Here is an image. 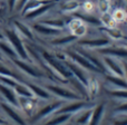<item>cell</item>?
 Instances as JSON below:
<instances>
[{
    "label": "cell",
    "instance_id": "obj_25",
    "mask_svg": "<svg viewBox=\"0 0 127 125\" xmlns=\"http://www.w3.org/2000/svg\"><path fill=\"white\" fill-rule=\"evenodd\" d=\"M77 36L76 35H70V36H67V37H63V38H59V39H55L53 40V45H56V46H64V45H67V44H70V42H75L77 40Z\"/></svg>",
    "mask_w": 127,
    "mask_h": 125
},
{
    "label": "cell",
    "instance_id": "obj_9",
    "mask_svg": "<svg viewBox=\"0 0 127 125\" xmlns=\"http://www.w3.org/2000/svg\"><path fill=\"white\" fill-rule=\"evenodd\" d=\"M62 105H63V102H56V103H54V104H50V105H47V106H45V107H42L41 110L35 115L33 121H39V120L48 116V115L51 114L53 112L57 111Z\"/></svg>",
    "mask_w": 127,
    "mask_h": 125
},
{
    "label": "cell",
    "instance_id": "obj_15",
    "mask_svg": "<svg viewBox=\"0 0 127 125\" xmlns=\"http://www.w3.org/2000/svg\"><path fill=\"white\" fill-rule=\"evenodd\" d=\"M66 66L69 68V70L72 73V75H75V76L77 77V79H78V81L80 82L83 85L88 86V83H89V82H88V79H87V77H86L85 73H83V70H80L76 65L70 64V63H67V65H66Z\"/></svg>",
    "mask_w": 127,
    "mask_h": 125
},
{
    "label": "cell",
    "instance_id": "obj_38",
    "mask_svg": "<svg viewBox=\"0 0 127 125\" xmlns=\"http://www.w3.org/2000/svg\"><path fill=\"white\" fill-rule=\"evenodd\" d=\"M113 125H127V119H125V120H119V121H115Z\"/></svg>",
    "mask_w": 127,
    "mask_h": 125
},
{
    "label": "cell",
    "instance_id": "obj_44",
    "mask_svg": "<svg viewBox=\"0 0 127 125\" xmlns=\"http://www.w3.org/2000/svg\"><path fill=\"white\" fill-rule=\"evenodd\" d=\"M126 21H127V19H126Z\"/></svg>",
    "mask_w": 127,
    "mask_h": 125
},
{
    "label": "cell",
    "instance_id": "obj_10",
    "mask_svg": "<svg viewBox=\"0 0 127 125\" xmlns=\"http://www.w3.org/2000/svg\"><path fill=\"white\" fill-rule=\"evenodd\" d=\"M58 0H28L26 2V4L24 6V8L21 9V15L25 16L27 12L31 10H35L36 8L42 6V4H47V3H53V2H56Z\"/></svg>",
    "mask_w": 127,
    "mask_h": 125
},
{
    "label": "cell",
    "instance_id": "obj_21",
    "mask_svg": "<svg viewBox=\"0 0 127 125\" xmlns=\"http://www.w3.org/2000/svg\"><path fill=\"white\" fill-rule=\"evenodd\" d=\"M100 53L116 57H127V49L125 48H103L100 49Z\"/></svg>",
    "mask_w": 127,
    "mask_h": 125
},
{
    "label": "cell",
    "instance_id": "obj_36",
    "mask_svg": "<svg viewBox=\"0 0 127 125\" xmlns=\"http://www.w3.org/2000/svg\"><path fill=\"white\" fill-rule=\"evenodd\" d=\"M114 112L115 113H127V103L123 104V105H121V106H118Z\"/></svg>",
    "mask_w": 127,
    "mask_h": 125
},
{
    "label": "cell",
    "instance_id": "obj_6",
    "mask_svg": "<svg viewBox=\"0 0 127 125\" xmlns=\"http://www.w3.org/2000/svg\"><path fill=\"white\" fill-rule=\"evenodd\" d=\"M68 56H69L70 58H71L72 60H75L77 64H79V65L81 66V67L84 68H87V69L92 70V72H96V73H103L100 69H98V68L96 67V66H94L90 62H88L87 59H86L84 56L79 55V54L77 53H71V51H69L68 53Z\"/></svg>",
    "mask_w": 127,
    "mask_h": 125
},
{
    "label": "cell",
    "instance_id": "obj_8",
    "mask_svg": "<svg viewBox=\"0 0 127 125\" xmlns=\"http://www.w3.org/2000/svg\"><path fill=\"white\" fill-rule=\"evenodd\" d=\"M12 63L15 64L17 67H19L20 69L22 70V72H25L26 74L30 75V76L32 77H36V78H39V77H41V73L37 72V70L35 69L33 67H31L30 65H29L28 63L24 62V60L21 59H18V58H16V59H12Z\"/></svg>",
    "mask_w": 127,
    "mask_h": 125
},
{
    "label": "cell",
    "instance_id": "obj_19",
    "mask_svg": "<svg viewBox=\"0 0 127 125\" xmlns=\"http://www.w3.org/2000/svg\"><path fill=\"white\" fill-rule=\"evenodd\" d=\"M0 51H1L2 54H4L6 56H8L11 60L18 58V55L16 54V51L13 50L12 47L10 46V44L4 42V40H1V42H0Z\"/></svg>",
    "mask_w": 127,
    "mask_h": 125
},
{
    "label": "cell",
    "instance_id": "obj_24",
    "mask_svg": "<svg viewBox=\"0 0 127 125\" xmlns=\"http://www.w3.org/2000/svg\"><path fill=\"white\" fill-rule=\"evenodd\" d=\"M70 117V114H57V116L51 119L50 121L46 122L44 125H62L67 122Z\"/></svg>",
    "mask_w": 127,
    "mask_h": 125
},
{
    "label": "cell",
    "instance_id": "obj_14",
    "mask_svg": "<svg viewBox=\"0 0 127 125\" xmlns=\"http://www.w3.org/2000/svg\"><path fill=\"white\" fill-rule=\"evenodd\" d=\"M32 28H33V30H36L37 33L41 34V35H47V36H55L60 33L59 29L51 28V27L42 25V24H35L32 26Z\"/></svg>",
    "mask_w": 127,
    "mask_h": 125
},
{
    "label": "cell",
    "instance_id": "obj_5",
    "mask_svg": "<svg viewBox=\"0 0 127 125\" xmlns=\"http://www.w3.org/2000/svg\"><path fill=\"white\" fill-rule=\"evenodd\" d=\"M0 94L4 97L8 104H10L13 107H19V101H18V97L12 88L0 84Z\"/></svg>",
    "mask_w": 127,
    "mask_h": 125
},
{
    "label": "cell",
    "instance_id": "obj_18",
    "mask_svg": "<svg viewBox=\"0 0 127 125\" xmlns=\"http://www.w3.org/2000/svg\"><path fill=\"white\" fill-rule=\"evenodd\" d=\"M13 25H15L16 29H17V30L19 31V33L21 34L24 37L28 38V39L33 40V35H32V33H31V29L29 28L28 26H26L24 22L18 21V20H16V21L13 22Z\"/></svg>",
    "mask_w": 127,
    "mask_h": 125
},
{
    "label": "cell",
    "instance_id": "obj_16",
    "mask_svg": "<svg viewBox=\"0 0 127 125\" xmlns=\"http://www.w3.org/2000/svg\"><path fill=\"white\" fill-rule=\"evenodd\" d=\"M69 27H70V29L74 31V35H76L77 37L83 36L84 34L86 33V27H85V25H84L83 20H80V19L71 20L69 24Z\"/></svg>",
    "mask_w": 127,
    "mask_h": 125
},
{
    "label": "cell",
    "instance_id": "obj_20",
    "mask_svg": "<svg viewBox=\"0 0 127 125\" xmlns=\"http://www.w3.org/2000/svg\"><path fill=\"white\" fill-rule=\"evenodd\" d=\"M104 60H105L106 65L108 66V68H109V69L112 70L115 75H116V76H119V77L124 76V74H125V73H124V69L118 65V64L115 63V60L110 59V58H108V57L104 58Z\"/></svg>",
    "mask_w": 127,
    "mask_h": 125
},
{
    "label": "cell",
    "instance_id": "obj_39",
    "mask_svg": "<svg viewBox=\"0 0 127 125\" xmlns=\"http://www.w3.org/2000/svg\"><path fill=\"white\" fill-rule=\"evenodd\" d=\"M0 125H8L7 121L3 119V117H1V115H0Z\"/></svg>",
    "mask_w": 127,
    "mask_h": 125
},
{
    "label": "cell",
    "instance_id": "obj_37",
    "mask_svg": "<svg viewBox=\"0 0 127 125\" xmlns=\"http://www.w3.org/2000/svg\"><path fill=\"white\" fill-rule=\"evenodd\" d=\"M17 1H18V0H7V3H8L9 11H13V9H15Z\"/></svg>",
    "mask_w": 127,
    "mask_h": 125
},
{
    "label": "cell",
    "instance_id": "obj_7",
    "mask_svg": "<svg viewBox=\"0 0 127 125\" xmlns=\"http://www.w3.org/2000/svg\"><path fill=\"white\" fill-rule=\"evenodd\" d=\"M88 104L86 102H75L72 104H69V105L65 106V107L60 108V110H57V114H71V113H75V112H79L81 111L83 108H86L88 107Z\"/></svg>",
    "mask_w": 127,
    "mask_h": 125
},
{
    "label": "cell",
    "instance_id": "obj_12",
    "mask_svg": "<svg viewBox=\"0 0 127 125\" xmlns=\"http://www.w3.org/2000/svg\"><path fill=\"white\" fill-rule=\"evenodd\" d=\"M104 113H105V104H99L96 106L95 110H93L92 113V117H90V121L88 125H99L101 119L104 116Z\"/></svg>",
    "mask_w": 127,
    "mask_h": 125
},
{
    "label": "cell",
    "instance_id": "obj_26",
    "mask_svg": "<svg viewBox=\"0 0 127 125\" xmlns=\"http://www.w3.org/2000/svg\"><path fill=\"white\" fill-rule=\"evenodd\" d=\"M92 113H93L92 108L86 111V112H84L83 114H81V116L76 120V123L78 125H88V123H89V121H90V117H92Z\"/></svg>",
    "mask_w": 127,
    "mask_h": 125
},
{
    "label": "cell",
    "instance_id": "obj_31",
    "mask_svg": "<svg viewBox=\"0 0 127 125\" xmlns=\"http://www.w3.org/2000/svg\"><path fill=\"white\" fill-rule=\"evenodd\" d=\"M0 75L1 76H7V77H11V78H15L16 81L18 79V77L13 74L11 70H9L7 67H4L2 64H0Z\"/></svg>",
    "mask_w": 127,
    "mask_h": 125
},
{
    "label": "cell",
    "instance_id": "obj_28",
    "mask_svg": "<svg viewBox=\"0 0 127 125\" xmlns=\"http://www.w3.org/2000/svg\"><path fill=\"white\" fill-rule=\"evenodd\" d=\"M17 83L18 82L16 81L15 78L7 77V76H1V75H0V84H2V85L8 86V87H10V88H13Z\"/></svg>",
    "mask_w": 127,
    "mask_h": 125
},
{
    "label": "cell",
    "instance_id": "obj_3",
    "mask_svg": "<svg viewBox=\"0 0 127 125\" xmlns=\"http://www.w3.org/2000/svg\"><path fill=\"white\" fill-rule=\"evenodd\" d=\"M0 107H1V110L3 111L4 113H6L7 116H8L11 121L15 122L17 125H26V121L22 119L21 115H20L19 113L15 110V107L11 106L10 104L1 102V103H0Z\"/></svg>",
    "mask_w": 127,
    "mask_h": 125
},
{
    "label": "cell",
    "instance_id": "obj_43",
    "mask_svg": "<svg viewBox=\"0 0 127 125\" xmlns=\"http://www.w3.org/2000/svg\"><path fill=\"white\" fill-rule=\"evenodd\" d=\"M0 8H1V3H0Z\"/></svg>",
    "mask_w": 127,
    "mask_h": 125
},
{
    "label": "cell",
    "instance_id": "obj_17",
    "mask_svg": "<svg viewBox=\"0 0 127 125\" xmlns=\"http://www.w3.org/2000/svg\"><path fill=\"white\" fill-rule=\"evenodd\" d=\"M15 90L16 95H19L20 97H27V98H31L33 96V94L31 93V90L29 89V87L27 85H24V84H19L17 83L16 86L12 88Z\"/></svg>",
    "mask_w": 127,
    "mask_h": 125
},
{
    "label": "cell",
    "instance_id": "obj_11",
    "mask_svg": "<svg viewBox=\"0 0 127 125\" xmlns=\"http://www.w3.org/2000/svg\"><path fill=\"white\" fill-rule=\"evenodd\" d=\"M79 44L83 46H87L90 48H101L106 47L110 44V40L108 38H98V39H88V40H81Z\"/></svg>",
    "mask_w": 127,
    "mask_h": 125
},
{
    "label": "cell",
    "instance_id": "obj_41",
    "mask_svg": "<svg viewBox=\"0 0 127 125\" xmlns=\"http://www.w3.org/2000/svg\"><path fill=\"white\" fill-rule=\"evenodd\" d=\"M124 73H126V75H127V64H125V70H124Z\"/></svg>",
    "mask_w": 127,
    "mask_h": 125
},
{
    "label": "cell",
    "instance_id": "obj_30",
    "mask_svg": "<svg viewBox=\"0 0 127 125\" xmlns=\"http://www.w3.org/2000/svg\"><path fill=\"white\" fill-rule=\"evenodd\" d=\"M40 24L42 25H46V26H49L51 27V28H63L64 26H65V22L63 21V20L58 19V20H49V21H41Z\"/></svg>",
    "mask_w": 127,
    "mask_h": 125
},
{
    "label": "cell",
    "instance_id": "obj_29",
    "mask_svg": "<svg viewBox=\"0 0 127 125\" xmlns=\"http://www.w3.org/2000/svg\"><path fill=\"white\" fill-rule=\"evenodd\" d=\"M78 7H79V3L77 1H74V0L66 1L65 3L62 4V9L65 11H74V10H76Z\"/></svg>",
    "mask_w": 127,
    "mask_h": 125
},
{
    "label": "cell",
    "instance_id": "obj_32",
    "mask_svg": "<svg viewBox=\"0 0 127 125\" xmlns=\"http://www.w3.org/2000/svg\"><path fill=\"white\" fill-rule=\"evenodd\" d=\"M109 94L114 97L117 98H122V99H127V89H119V90H113L109 92Z\"/></svg>",
    "mask_w": 127,
    "mask_h": 125
},
{
    "label": "cell",
    "instance_id": "obj_4",
    "mask_svg": "<svg viewBox=\"0 0 127 125\" xmlns=\"http://www.w3.org/2000/svg\"><path fill=\"white\" fill-rule=\"evenodd\" d=\"M46 88L49 92L54 93L55 95L62 97V98H66V99H80V96L77 95L76 93L71 92V90H68L66 88H63L60 86H56V85H47Z\"/></svg>",
    "mask_w": 127,
    "mask_h": 125
},
{
    "label": "cell",
    "instance_id": "obj_34",
    "mask_svg": "<svg viewBox=\"0 0 127 125\" xmlns=\"http://www.w3.org/2000/svg\"><path fill=\"white\" fill-rule=\"evenodd\" d=\"M99 6H100V10L103 11V12H107V9H108L107 0H99Z\"/></svg>",
    "mask_w": 127,
    "mask_h": 125
},
{
    "label": "cell",
    "instance_id": "obj_23",
    "mask_svg": "<svg viewBox=\"0 0 127 125\" xmlns=\"http://www.w3.org/2000/svg\"><path fill=\"white\" fill-rule=\"evenodd\" d=\"M108 83L115 85L116 87L121 88V89H127V82L125 79H123L119 76H107L106 77Z\"/></svg>",
    "mask_w": 127,
    "mask_h": 125
},
{
    "label": "cell",
    "instance_id": "obj_2",
    "mask_svg": "<svg viewBox=\"0 0 127 125\" xmlns=\"http://www.w3.org/2000/svg\"><path fill=\"white\" fill-rule=\"evenodd\" d=\"M42 57L46 59V62L48 63L49 65L56 70V72L59 73L63 77H65V78H71V77L74 76L72 73L69 70V68H68L67 66L64 65L62 62H59L55 56L50 55V54L46 53V51H42Z\"/></svg>",
    "mask_w": 127,
    "mask_h": 125
},
{
    "label": "cell",
    "instance_id": "obj_27",
    "mask_svg": "<svg viewBox=\"0 0 127 125\" xmlns=\"http://www.w3.org/2000/svg\"><path fill=\"white\" fill-rule=\"evenodd\" d=\"M81 55H83L84 57H85L86 59L88 60V62H90V63H92L94 66H96V67L98 68V69H100L101 72H104V65H103V64H101L100 62H99V60L97 59V58L93 57V56H90L89 54L85 53V51H83V53H81Z\"/></svg>",
    "mask_w": 127,
    "mask_h": 125
},
{
    "label": "cell",
    "instance_id": "obj_33",
    "mask_svg": "<svg viewBox=\"0 0 127 125\" xmlns=\"http://www.w3.org/2000/svg\"><path fill=\"white\" fill-rule=\"evenodd\" d=\"M104 30L107 31V33L109 34V35L112 36L113 38H115V39H118V38H121V37H122L121 31H118L117 29H115V28H105Z\"/></svg>",
    "mask_w": 127,
    "mask_h": 125
},
{
    "label": "cell",
    "instance_id": "obj_35",
    "mask_svg": "<svg viewBox=\"0 0 127 125\" xmlns=\"http://www.w3.org/2000/svg\"><path fill=\"white\" fill-rule=\"evenodd\" d=\"M27 1H28V0H18L17 3H16V7H15V8L17 9L18 11H20L22 8H24V6L26 4Z\"/></svg>",
    "mask_w": 127,
    "mask_h": 125
},
{
    "label": "cell",
    "instance_id": "obj_42",
    "mask_svg": "<svg viewBox=\"0 0 127 125\" xmlns=\"http://www.w3.org/2000/svg\"><path fill=\"white\" fill-rule=\"evenodd\" d=\"M3 60V58H2V56H1V53H0V62H2Z\"/></svg>",
    "mask_w": 127,
    "mask_h": 125
},
{
    "label": "cell",
    "instance_id": "obj_22",
    "mask_svg": "<svg viewBox=\"0 0 127 125\" xmlns=\"http://www.w3.org/2000/svg\"><path fill=\"white\" fill-rule=\"evenodd\" d=\"M27 86H28L29 89L31 90V93L35 94L36 96L40 97V98H44V99L49 98V94L47 93V90H45L42 87H39V86L35 85V84H28Z\"/></svg>",
    "mask_w": 127,
    "mask_h": 125
},
{
    "label": "cell",
    "instance_id": "obj_1",
    "mask_svg": "<svg viewBox=\"0 0 127 125\" xmlns=\"http://www.w3.org/2000/svg\"><path fill=\"white\" fill-rule=\"evenodd\" d=\"M3 35H4V38L8 39L10 46L12 47L13 50L16 51V54L18 55L19 59L30 62V58H29V56H28V51H27L22 40L20 39L19 35H18L15 30H12V29H6Z\"/></svg>",
    "mask_w": 127,
    "mask_h": 125
},
{
    "label": "cell",
    "instance_id": "obj_40",
    "mask_svg": "<svg viewBox=\"0 0 127 125\" xmlns=\"http://www.w3.org/2000/svg\"><path fill=\"white\" fill-rule=\"evenodd\" d=\"M6 39V38H4V35L2 33H0V42H1V40H4Z\"/></svg>",
    "mask_w": 127,
    "mask_h": 125
},
{
    "label": "cell",
    "instance_id": "obj_13",
    "mask_svg": "<svg viewBox=\"0 0 127 125\" xmlns=\"http://www.w3.org/2000/svg\"><path fill=\"white\" fill-rule=\"evenodd\" d=\"M55 4V2H53V3H47V4H42V6L38 7V8H36L35 10H31L29 11V12H27L26 15L24 16L26 19H29V20H32V19H36V18L40 17L41 15H44L45 12H46L47 10H49V9L51 8V7Z\"/></svg>",
    "mask_w": 127,
    "mask_h": 125
}]
</instances>
